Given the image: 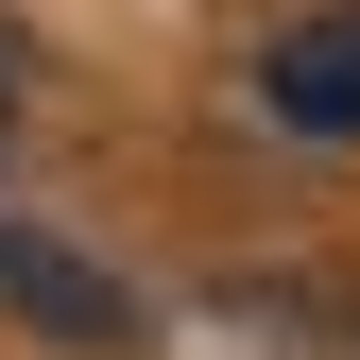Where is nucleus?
<instances>
[{"mask_svg":"<svg viewBox=\"0 0 360 360\" xmlns=\"http://www.w3.org/2000/svg\"><path fill=\"white\" fill-rule=\"evenodd\" d=\"M0 292H18V326H34V343H86V360L138 343L120 275H103V257H69V240H34V223H0Z\"/></svg>","mask_w":360,"mask_h":360,"instance_id":"nucleus-1","label":"nucleus"},{"mask_svg":"<svg viewBox=\"0 0 360 360\" xmlns=\"http://www.w3.org/2000/svg\"><path fill=\"white\" fill-rule=\"evenodd\" d=\"M275 120H309V138H360V18H309V34H275Z\"/></svg>","mask_w":360,"mask_h":360,"instance_id":"nucleus-2","label":"nucleus"},{"mask_svg":"<svg viewBox=\"0 0 360 360\" xmlns=\"http://www.w3.org/2000/svg\"><path fill=\"white\" fill-rule=\"evenodd\" d=\"M0 138H18V34H0Z\"/></svg>","mask_w":360,"mask_h":360,"instance_id":"nucleus-3","label":"nucleus"}]
</instances>
